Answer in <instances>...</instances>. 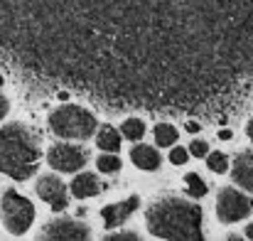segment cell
Instances as JSON below:
<instances>
[{
    "label": "cell",
    "mask_w": 253,
    "mask_h": 241,
    "mask_svg": "<svg viewBox=\"0 0 253 241\" xmlns=\"http://www.w3.org/2000/svg\"><path fill=\"white\" fill-rule=\"evenodd\" d=\"M7 111H10V103H7V98L0 94V118H5V116H7Z\"/></svg>",
    "instance_id": "22"
},
{
    "label": "cell",
    "mask_w": 253,
    "mask_h": 241,
    "mask_svg": "<svg viewBox=\"0 0 253 241\" xmlns=\"http://www.w3.org/2000/svg\"><path fill=\"white\" fill-rule=\"evenodd\" d=\"M219 138L221 141H231V131H219Z\"/></svg>",
    "instance_id": "24"
},
{
    "label": "cell",
    "mask_w": 253,
    "mask_h": 241,
    "mask_svg": "<svg viewBox=\"0 0 253 241\" xmlns=\"http://www.w3.org/2000/svg\"><path fill=\"white\" fill-rule=\"evenodd\" d=\"M49 165L59 172H74V170H82L86 165V153L84 148L79 145H52L49 148V155H47Z\"/></svg>",
    "instance_id": "7"
},
{
    "label": "cell",
    "mask_w": 253,
    "mask_h": 241,
    "mask_svg": "<svg viewBox=\"0 0 253 241\" xmlns=\"http://www.w3.org/2000/svg\"><path fill=\"white\" fill-rule=\"evenodd\" d=\"M187 131H189V133H197V131H199V123H194V121H187Z\"/></svg>",
    "instance_id": "23"
},
{
    "label": "cell",
    "mask_w": 253,
    "mask_h": 241,
    "mask_svg": "<svg viewBox=\"0 0 253 241\" xmlns=\"http://www.w3.org/2000/svg\"><path fill=\"white\" fill-rule=\"evenodd\" d=\"M101 190H103V187H101L98 177H96V175H91V172H82V175H77V177H74V182H72V194H74V197H79V199L96 197Z\"/></svg>",
    "instance_id": "11"
},
{
    "label": "cell",
    "mask_w": 253,
    "mask_h": 241,
    "mask_svg": "<svg viewBox=\"0 0 253 241\" xmlns=\"http://www.w3.org/2000/svg\"><path fill=\"white\" fill-rule=\"evenodd\" d=\"M187 158H189V150L187 148H172L169 150V162L172 165H184Z\"/></svg>",
    "instance_id": "19"
},
{
    "label": "cell",
    "mask_w": 253,
    "mask_h": 241,
    "mask_svg": "<svg viewBox=\"0 0 253 241\" xmlns=\"http://www.w3.org/2000/svg\"><path fill=\"white\" fill-rule=\"evenodd\" d=\"M49 128L59 138L84 141V138H91V133L96 131V118L79 106H62V108L52 111Z\"/></svg>",
    "instance_id": "3"
},
{
    "label": "cell",
    "mask_w": 253,
    "mask_h": 241,
    "mask_svg": "<svg viewBox=\"0 0 253 241\" xmlns=\"http://www.w3.org/2000/svg\"><path fill=\"white\" fill-rule=\"evenodd\" d=\"M140 237L138 234H133V232H126V234H108L106 241H138Z\"/></svg>",
    "instance_id": "21"
},
{
    "label": "cell",
    "mask_w": 253,
    "mask_h": 241,
    "mask_svg": "<svg viewBox=\"0 0 253 241\" xmlns=\"http://www.w3.org/2000/svg\"><path fill=\"white\" fill-rule=\"evenodd\" d=\"M0 86H2V77H0Z\"/></svg>",
    "instance_id": "27"
},
{
    "label": "cell",
    "mask_w": 253,
    "mask_h": 241,
    "mask_svg": "<svg viewBox=\"0 0 253 241\" xmlns=\"http://www.w3.org/2000/svg\"><path fill=\"white\" fill-rule=\"evenodd\" d=\"M88 237H91L88 227L77 219H54V222L44 224V232L40 234V239L54 241H86Z\"/></svg>",
    "instance_id": "6"
},
{
    "label": "cell",
    "mask_w": 253,
    "mask_h": 241,
    "mask_svg": "<svg viewBox=\"0 0 253 241\" xmlns=\"http://www.w3.org/2000/svg\"><path fill=\"white\" fill-rule=\"evenodd\" d=\"M207 150H209V145H207L204 141H194V143L189 145V153H192L194 158H204V155H207Z\"/></svg>",
    "instance_id": "20"
},
{
    "label": "cell",
    "mask_w": 253,
    "mask_h": 241,
    "mask_svg": "<svg viewBox=\"0 0 253 241\" xmlns=\"http://www.w3.org/2000/svg\"><path fill=\"white\" fill-rule=\"evenodd\" d=\"M96 165H98V170H101V172H108V175L121 170V160H118L113 153H108V155H101V158L96 160Z\"/></svg>",
    "instance_id": "17"
},
{
    "label": "cell",
    "mask_w": 253,
    "mask_h": 241,
    "mask_svg": "<svg viewBox=\"0 0 253 241\" xmlns=\"http://www.w3.org/2000/svg\"><path fill=\"white\" fill-rule=\"evenodd\" d=\"M2 222H5V229L10 234H25L30 227H32V219H35V207L27 197L17 194V192H5L2 194Z\"/></svg>",
    "instance_id": "4"
},
{
    "label": "cell",
    "mask_w": 253,
    "mask_h": 241,
    "mask_svg": "<svg viewBox=\"0 0 253 241\" xmlns=\"http://www.w3.org/2000/svg\"><path fill=\"white\" fill-rule=\"evenodd\" d=\"M96 141H98V148L106 150V153H116V150L121 148V133H118L116 128H111V126L101 128Z\"/></svg>",
    "instance_id": "13"
},
{
    "label": "cell",
    "mask_w": 253,
    "mask_h": 241,
    "mask_svg": "<svg viewBox=\"0 0 253 241\" xmlns=\"http://www.w3.org/2000/svg\"><path fill=\"white\" fill-rule=\"evenodd\" d=\"M246 239H253V224L246 227Z\"/></svg>",
    "instance_id": "26"
},
{
    "label": "cell",
    "mask_w": 253,
    "mask_h": 241,
    "mask_svg": "<svg viewBox=\"0 0 253 241\" xmlns=\"http://www.w3.org/2000/svg\"><path fill=\"white\" fill-rule=\"evenodd\" d=\"M246 136H249V138L253 141V118L249 121V126H246Z\"/></svg>",
    "instance_id": "25"
},
{
    "label": "cell",
    "mask_w": 253,
    "mask_h": 241,
    "mask_svg": "<svg viewBox=\"0 0 253 241\" xmlns=\"http://www.w3.org/2000/svg\"><path fill=\"white\" fill-rule=\"evenodd\" d=\"M40 160V143L22 123L0 128V172L12 180H27Z\"/></svg>",
    "instance_id": "2"
},
{
    "label": "cell",
    "mask_w": 253,
    "mask_h": 241,
    "mask_svg": "<svg viewBox=\"0 0 253 241\" xmlns=\"http://www.w3.org/2000/svg\"><path fill=\"white\" fill-rule=\"evenodd\" d=\"M37 194H40L52 209H57V212L67 209V187H64V182H62L59 177H54V175H42V177L37 180Z\"/></svg>",
    "instance_id": "8"
},
{
    "label": "cell",
    "mask_w": 253,
    "mask_h": 241,
    "mask_svg": "<svg viewBox=\"0 0 253 241\" xmlns=\"http://www.w3.org/2000/svg\"><path fill=\"white\" fill-rule=\"evenodd\" d=\"M207 165H209V170H214V172H226L229 170V158L224 155V153H211L209 158H207Z\"/></svg>",
    "instance_id": "18"
},
{
    "label": "cell",
    "mask_w": 253,
    "mask_h": 241,
    "mask_svg": "<svg viewBox=\"0 0 253 241\" xmlns=\"http://www.w3.org/2000/svg\"><path fill=\"white\" fill-rule=\"evenodd\" d=\"M184 185H187V192H189L192 197H204V194H207L204 180H202L199 175H194V172H189V175L184 177Z\"/></svg>",
    "instance_id": "16"
},
{
    "label": "cell",
    "mask_w": 253,
    "mask_h": 241,
    "mask_svg": "<svg viewBox=\"0 0 253 241\" xmlns=\"http://www.w3.org/2000/svg\"><path fill=\"white\" fill-rule=\"evenodd\" d=\"M253 212V202L249 194L239 192V190H229L224 187L216 197V217L224 222V224H234V222H241L244 217H249Z\"/></svg>",
    "instance_id": "5"
},
{
    "label": "cell",
    "mask_w": 253,
    "mask_h": 241,
    "mask_svg": "<svg viewBox=\"0 0 253 241\" xmlns=\"http://www.w3.org/2000/svg\"><path fill=\"white\" fill-rule=\"evenodd\" d=\"M231 177L239 187L253 194V153H241L231 165Z\"/></svg>",
    "instance_id": "10"
},
{
    "label": "cell",
    "mask_w": 253,
    "mask_h": 241,
    "mask_svg": "<svg viewBox=\"0 0 253 241\" xmlns=\"http://www.w3.org/2000/svg\"><path fill=\"white\" fill-rule=\"evenodd\" d=\"M155 141H158V145L169 148L177 141V131L172 126H168V123H160V126H155Z\"/></svg>",
    "instance_id": "14"
},
{
    "label": "cell",
    "mask_w": 253,
    "mask_h": 241,
    "mask_svg": "<svg viewBox=\"0 0 253 241\" xmlns=\"http://www.w3.org/2000/svg\"><path fill=\"white\" fill-rule=\"evenodd\" d=\"M121 131H123V136H126L128 141H140V138L145 136V123L138 121V118H128Z\"/></svg>",
    "instance_id": "15"
},
{
    "label": "cell",
    "mask_w": 253,
    "mask_h": 241,
    "mask_svg": "<svg viewBox=\"0 0 253 241\" xmlns=\"http://www.w3.org/2000/svg\"><path fill=\"white\" fill-rule=\"evenodd\" d=\"M130 160L135 162L140 170L153 172V170L160 167V153L155 148H150V145H138V148L130 150Z\"/></svg>",
    "instance_id": "12"
},
{
    "label": "cell",
    "mask_w": 253,
    "mask_h": 241,
    "mask_svg": "<svg viewBox=\"0 0 253 241\" xmlns=\"http://www.w3.org/2000/svg\"><path fill=\"white\" fill-rule=\"evenodd\" d=\"M138 204H140V199L138 197H128V199H123V202H118V204H108V207H103L101 209V217H103V224L108 227V229H116V227H121L135 209H138Z\"/></svg>",
    "instance_id": "9"
},
{
    "label": "cell",
    "mask_w": 253,
    "mask_h": 241,
    "mask_svg": "<svg viewBox=\"0 0 253 241\" xmlns=\"http://www.w3.org/2000/svg\"><path fill=\"white\" fill-rule=\"evenodd\" d=\"M148 229L160 237L172 241H202V209L187 199L179 197H165L155 202L148 209Z\"/></svg>",
    "instance_id": "1"
}]
</instances>
